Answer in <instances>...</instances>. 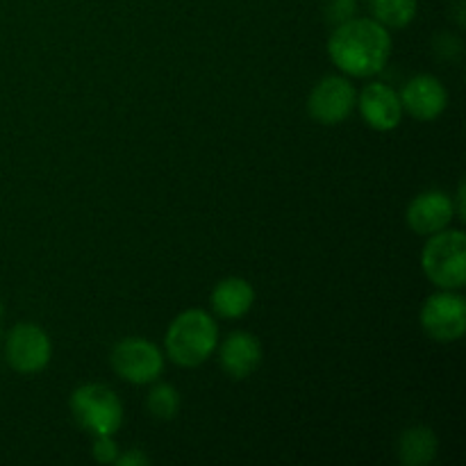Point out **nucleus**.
<instances>
[{"label": "nucleus", "mask_w": 466, "mask_h": 466, "mask_svg": "<svg viewBox=\"0 0 466 466\" xmlns=\"http://www.w3.org/2000/svg\"><path fill=\"white\" fill-rule=\"evenodd\" d=\"M328 53L339 71L371 77L385 68L391 55V36L376 18H349L332 30Z\"/></svg>", "instance_id": "f257e3e1"}, {"label": "nucleus", "mask_w": 466, "mask_h": 466, "mask_svg": "<svg viewBox=\"0 0 466 466\" xmlns=\"http://www.w3.org/2000/svg\"><path fill=\"white\" fill-rule=\"evenodd\" d=\"M218 344V328L205 309H187L177 314L167 330V355L177 367L194 369L208 362Z\"/></svg>", "instance_id": "f03ea898"}, {"label": "nucleus", "mask_w": 466, "mask_h": 466, "mask_svg": "<svg viewBox=\"0 0 466 466\" xmlns=\"http://www.w3.org/2000/svg\"><path fill=\"white\" fill-rule=\"evenodd\" d=\"M421 267L440 289H462L466 282V237L462 230H441L428 237Z\"/></svg>", "instance_id": "7ed1b4c3"}, {"label": "nucleus", "mask_w": 466, "mask_h": 466, "mask_svg": "<svg viewBox=\"0 0 466 466\" xmlns=\"http://www.w3.org/2000/svg\"><path fill=\"white\" fill-rule=\"evenodd\" d=\"M71 412L77 426L94 432L96 437L112 435L123 423V405L109 387L91 382L77 387L71 394Z\"/></svg>", "instance_id": "20e7f679"}, {"label": "nucleus", "mask_w": 466, "mask_h": 466, "mask_svg": "<svg viewBox=\"0 0 466 466\" xmlns=\"http://www.w3.org/2000/svg\"><path fill=\"white\" fill-rule=\"evenodd\" d=\"M112 369L132 385H148L159 378L164 369V355L153 341L141 337H127L112 350Z\"/></svg>", "instance_id": "39448f33"}, {"label": "nucleus", "mask_w": 466, "mask_h": 466, "mask_svg": "<svg viewBox=\"0 0 466 466\" xmlns=\"http://www.w3.org/2000/svg\"><path fill=\"white\" fill-rule=\"evenodd\" d=\"M421 328L431 339L453 344L466 332V303L451 289L432 294L421 308Z\"/></svg>", "instance_id": "423d86ee"}, {"label": "nucleus", "mask_w": 466, "mask_h": 466, "mask_svg": "<svg viewBox=\"0 0 466 466\" xmlns=\"http://www.w3.org/2000/svg\"><path fill=\"white\" fill-rule=\"evenodd\" d=\"M5 358L14 371L32 376V373H39L48 367L50 358H53V344L39 326L18 323L7 335Z\"/></svg>", "instance_id": "0eeeda50"}, {"label": "nucleus", "mask_w": 466, "mask_h": 466, "mask_svg": "<svg viewBox=\"0 0 466 466\" xmlns=\"http://www.w3.org/2000/svg\"><path fill=\"white\" fill-rule=\"evenodd\" d=\"M358 103V91L350 80L339 76H328L317 82L308 98V112L321 126H337L346 121Z\"/></svg>", "instance_id": "6e6552de"}, {"label": "nucleus", "mask_w": 466, "mask_h": 466, "mask_svg": "<svg viewBox=\"0 0 466 466\" xmlns=\"http://www.w3.org/2000/svg\"><path fill=\"white\" fill-rule=\"evenodd\" d=\"M355 105L360 107L364 123L378 132L396 130L403 118V105H400L399 94L382 82H371L364 86Z\"/></svg>", "instance_id": "1a4fd4ad"}, {"label": "nucleus", "mask_w": 466, "mask_h": 466, "mask_svg": "<svg viewBox=\"0 0 466 466\" xmlns=\"http://www.w3.org/2000/svg\"><path fill=\"white\" fill-rule=\"evenodd\" d=\"M400 105H403V112H408L410 116L417 118V121H435L437 116H441L449 105V94H446V86L441 85V80H437L435 76H417L403 86V91L399 94Z\"/></svg>", "instance_id": "9d476101"}, {"label": "nucleus", "mask_w": 466, "mask_h": 466, "mask_svg": "<svg viewBox=\"0 0 466 466\" xmlns=\"http://www.w3.org/2000/svg\"><path fill=\"white\" fill-rule=\"evenodd\" d=\"M455 217V205L444 191H423L410 203L408 226L417 235L431 237L446 230Z\"/></svg>", "instance_id": "9b49d317"}, {"label": "nucleus", "mask_w": 466, "mask_h": 466, "mask_svg": "<svg viewBox=\"0 0 466 466\" xmlns=\"http://www.w3.org/2000/svg\"><path fill=\"white\" fill-rule=\"evenodd\" d=\"M221 369L232 380H244L253 376L262 364V344L250 332H232L221 346Z\"/></svg>", "instance_id": "f8f14e48"}, {"label": "nucleus", "mask_w": 466, "mask_h": 466, "mask_svg": "<svg viewBox=\"0 0 466 466\" xmlns=\"http://www.w3.org/2000/svg\"><path fill=\"white\" fill-rule=\"evenodd\" d=\"M212 309L221 319H241L255 303L253 285L244 278H226L212 291Z\"/></svg>", "instance_id": "ddd939ff"}, {"label": "nucleus", "mask_w": 466, "mask_h": 466, "mask_svg": "<svg viewBox=\"0 0 466 466\" xmlns=\"http://www.w3.org/2000/svg\"><path fill=\"white\" fill-rule=\"evenodd\" d=\"M437 449L440 441L426 426L408 428L399 440V458L405 466H428L437 458Z\"/></svg>", "instance_id": "4468645a"}, {"label": "nucleus", "mask_w": 466, "mask_h": 466, "mask_svg": "<svg viewBox=\"0 0 466 466\" xmlns=\"http://www.w3.org/2000/svg\"><path fill=\"white\" fill-rule=\"evenodd\" d=\"M373 18L387 30H403L417 16V0H369Z\"/></svg>", "instance_id": "2eb2a0df"}, {"label": "nucleus", "mask_w": 466, "mask_h": 466, "mask_svg": "<svg viewBox=\"0 0 466 466\" xmlns=\"http://www.w3.org/2000/svg\"><path fill=\"white\" fill-rule=\"evenodd\" d=\"M146 405H148V412L155 419L171 421V419H176L177 410H180V396H177V390H173L171 385H155L150 390L148 399H146Z\"/></svg>", "instance_id": "dca6fc26"}, {"label": "nucleus", "mask_w": 466, "mask_h": 466, "mask_svg": "<svg viewBox=\"0 0 466 466\" xmlns=\"http://www.w3.org/2000/svg\"><path fill=\"white\" fill-rule=\"evenodd\" d=\"M118 458V446L114 444L112 435L96 437L94 441V460L100 464H114Z\"/></svg>", "instance_id": "f3484780"}, {"label": "nucleus", "mask_w": 466, "mask_h": 466, "mask_svg": "<svg viewBox=\"0 0 466 466\" xmlns=\"http://www.w3.org/2000/svg\"><path fill=\"white\" fill-rule=\"evenodd\" d=\"M355 7H358V0H330V5H328V21L339 25V23L353 18Z\"/></svg>", "instance_id": "a211bd4d"}, {"label": "nucleus", "mask_w": 466, "mask_h": 466, "mask_svg": "<svg viewBox=\"0 0 466 466\" xmlns=\"http://www.w3.org/2000/svg\"><path fill=\"white\" fill-rule=\"evenodd\" d=\"M114 464H118V466H146V464H150V460L146 458V455L141 453L139 449H130L127 453L118 455L116 462H114Z\"/></svg>", "instance_id": "6ab92c4d"}, {"label": "nucleus", "mask_w": 466, "mask_h": 466, "mask_svg": "<svg viewBox=\"0 0 466 466\" xmlns=\"http://www.w3.org/2000/svg\"><path fill=\"white\" fill-rule=\"evenodd\" d=\"M455 214H458L460 218H466V214H464V185H460V189H458V208H455Z\"/></svg>", "instance_id": "aec40b11"}]
</instances>
